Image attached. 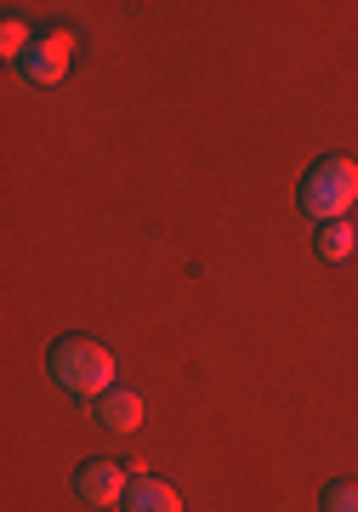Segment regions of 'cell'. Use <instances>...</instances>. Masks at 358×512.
I'll list each match as a JSON object with an SVG mask.
<instances>
[{
	"instance_id": "cell-1",
	"label": "cell",
	"mask_w": 358,
	"mask_h": 512,
	"mask_svg": "<svg viewBox=\"0 0 358 512\" xmlns=\"http://www.w3.org/2000/svg\"><path fill=\"white\" fill-rule=\"evenodd\" d=\"M46 370H52V382L74 399H103L108 376H114V359H108L103 342H91V336H57L52 353H46Z\"/></svg>"
},
{
	"instance_id": "cell-2",
	"label": "cell",
	"mask_w": 358,
	"mask_h": 512,
	"mask_svg": "<svg viewBox=\"0 0 358 512\" xmlns=\"http://www.w3.org/2000/svg\"><path fill=\"white\" fill-rule=\"evenodd\" d=\"M358 200V165L347 154H324L302 171V188H296V205H302L313 222H336L341 211H353Z\"/></svg>"
},
{
	"instance_id": "cell-3",
	"label": "cell",
	"mask_w": 358,
	"mask_h": 512,
	"mask_svg": "<svg viewBox=\"0 0 358 512\" xmlns=\"http://www.w3.org/2000/svg\"><path fill=\"white\" fill-rule=\"evenodd\" d=\"M69 57H74V35L69 29H46V35L29 40V52L12 63V69L29 80V86H57L69 74Z\"/></svg>"
},
{
	"instance_id": "cell-4",
	"label": "cell",
	"mask_w": 358,
	"mask_h": 512,
	"mask_svg": "<svg viewBox=\"0 0 358 512\" xmlns=\"http://www.w3.org/2000/svg\"><path fill=\"white\" fill-rule=\"evenodd\" d=\"M74 495L91 501V507H108V501H120L126 495V467L114 456H91L74 467Z\"/></svg>"
},
{
	"instance_id": "cell-5",
	"label": "cell",
	"mask_w": 358,
	"mask_h": 512,
	"mask_svg": "<svg viewBox=\"0 0 358 512\" xmlns=\"http://www.w3.org/2000/svg\"><path fill=\"white\" fill-rule=\"evenodd\" d=\"M91 410H97V421L108 433H137L143 427V399L131 387H108L103 399H91Z\"/></svg>"
},
{
	"instance_id": "cell-6",
	"label": "cell",
	"mask_w": 358,
	"mask_h": 512,
	"mask_svg": "<svg viewBox=\"0 0 358 512\" xmlns=\"http://www.w3.org/2000/svg\"><path fill=\"white\" fill-rule=\"evenodd\" d=\"M120 512H182V495L165 478H131L120 495Z\"/></svg>"
},
{
	"instance_id": "cell-7",
	"label": "cell",
	"mask_w": 358,
	"mask_h": 512,
	"mask_svg": "<svg viewBox=\"0 0 358 512\" xmlns=\"http://www.w3.org/2000/svg\"><path fill=\"white\" fill-rule=\"evenodd\" d=\"M313 245H319V256L324 262H347V256H353V228H347V222H319V239H313Z\"/></svg>"
},
{
	"instance_id": "cell-8",
	"label": "cell",
	"mask_w": 358,
	"mask_h": 512,
	"mask_svg": "<svg viewBox=\"0 0 358 512\" xmlns=\"http://www.w3.org/2000/svg\"><path fill=\"white\" fill-rule=\"evenodd\" d=\"M319 512H358V478H330L319 495Z\"/></svg>"
},
{
	"instance_id": "cell-9",
	"label": "cell",
	"mask_w": 358,
	"mask_h": 512,
	"mask_svg": "<svg viewBox=\"0 0 358 512\" xmlns=\"http://www.w3.org/2000/svg\"><path fill=\"white\" fill-rule=\"evenodd\" d=\"M0 46H6V57H12V63L29 52V29H23V18H6V35H0Z\"/></svg>"
}]
</instances>
